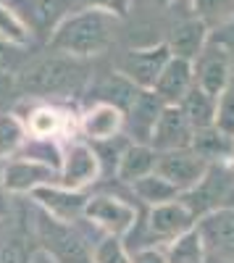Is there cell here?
I'll return each instance as SVG.
<instances>
[{
  "label": "cell",
  "instance_id": "obj_31",
  "mask_svg": "<svg viewBox=\"0 0 234 263\" xmlns=\"http://www.w3.org/2000/svg\"><path fill=\"white\" fill-rule=\"evenodd\" d=\"M216 126L226 135L234 137V84H226L224 92L219 95V108H216Z\"/></svg>",
  "mask_w": 234,
  "mask_h": 263
},
{
  "label": "cell",
  "instance_id": "obj_40",
  "mask_svg": "<svg viewBox=\"0 0 234 263\" xmlns=\"http://www.w3.org/2000/svg\"><path fill=\"white\" fill-rule=\"evenodd\" d=\"M155 3H171V0H155Z\"/></svg>",
  "mask_w": 234,
  "mask_h": 263
},
{
  "label": "cell",
  "instance_id": "obj_4",
  "mask_svg": "<svg viewBox=\"0 0 234 263\" xmlns=\"http://www.w3.org/2000/svg\"><path fill=\"white\" fill-rule=\"evenodd\" d=\"M37 237L55 263H92V253L87 250L84 237L66 221L48 216L42 211L37 216Z\"/></svg>",
  "mask_w": 234,
  "mask_h": 263
},
{
  "label": "cell",
  "instance_id": "obj_33",
  "mask_svg": "<svg viewBox=\"0 0 234 263\" xmlns=\"http://www.w3.org/2000/svg\"><path fill=\"white\" fill-rule=\"evenodd\" d=\"M0 263H29V250L21 237H8L0 245Z\"/></svg>",
  "mask_w": 234,
  "mask_h": 263
},
{
  "label": "cell",
  "instance_id": "obj_2",
  "mask_svg": "<svg viewBox=\"0 0 234 263\" xmlns=\"http://www.w3.org/2000/svg\"><path fill=\"white\" fill-rule=\"evenodd\" d=\"M18 92L27 98H50V95H71L84 82V69L79 58L53 50L32 61L21 74H16Z\"/></svg>",
  "mask_w": 234,
  "mask_h": 263
},
{
  "label": "cell",
  "instance_id": "obj_20",
  "mask_svg": "<svg viewBox=\"0 0 234 263\" xmlns=\"http://www.w3.org/2000/svg\"><path fill=\"white\" fill-rule=\"evenodd\" d=\"M208 42V24L203 18H192V21H182V24L174 27L171 40L166 42L171 55L187 58V61H195L198 53L205 48Z\"/></svg>",
  "mask_w": 234,
  "mask_h": 263
},
{
  "label": "cell",
  "instance_id": "obj_30",
  "mask_svg": "<svg viewBox=\"0 0 234 263\" xmlns=\"http://www.w3.org/2000/svg\"><path fill=\"white\" fill-rule=\"evenodd\" d=\"M192 8L195 13L205 21H226L234 13V0H192Z\"/></svg>",
  "mask_w": 234,
  "mask_h": 263
},
{
  "label": "cell",
  "instance_id": "obj_28",
  "mask_svg": "<svg viewBox=\"0 0 234 263\" xmlns=\"http://www.w3.org/2000/svg\"><path fill=\"white\" fill-rule=\"evenodd\" d=\"M92 263H132V255L126 253L121 237L103 234L92 248Z\"/></svg>",
  "mask_w": 234,
  "mask_h": 263
},
{
  "label": "cell",
  "instance_id": "obj_8",
  "mask_svg": "<svg viewBox=\"0 0 234 263\" xmlns=\"http://www.w3.org/2000/svg\"><path fill=\"white\" fill-rule=\"evenodd\" d=\"M195 227L203 237L208 258L234 263V205H224L200 216Z\"/></svg>",
  "mask_w": 234,
  "mask_h": 263
},
{
  "label": "cell",
  "instance_id": "obj_18",
  "mask_svg": "<svg viewBox=\"0 0 234 263\" xmlns=\"http://www.w3.org/2000/svg\"><path fill=\"white\" fill-rule=\"evenodd\" d=\"M155 161H158V150L147 142H126L121 156H119V163H116V177L121 182H134L145 174L155 171Z\"/></svg>",
  "mask_w": 234,
  "mask_h": 263
},
{
  "label": "cell",
  "instance_id": "obj_9",
  "mask_svg": "<svg viewBox=\"0 0 234 263\" xmlns=\"http://www.w3.org/2000/svg\"><path fill=\"white\" fill-rule=\"evenodd\" d=\"M61 179L58 184L69 187V190H84L100 179V158L98 150L87 142H71L63 150L61 158Z\"/></svg>",
  "mask_w": 234,
  "mask_h": 263
},
{
  "label": "cell",
  "instance_id": "obj_22",
  "mask_svg": "<svg viewBox=\"0 0 234 263\" xmlns=\"http://www.w3.org/2000/svg\"><path fill=\"white\" fill-rule=\"evenodd\" d=\"M132 192L137 195V200L145 203L147 208H153V205H161V203H168V200H177L179 197V190L163 179L158 171H150V174H145V177L129 182Z\"/></svg>",
  "mask_w": 234,
  "mask_h": 263
},
{
  "label": "cell",
  "instance_id": "obj_23",
  "mask_svg": "<svg viewBox=\"0 0 234 263\" xmlns=\"http://www.w3.org/2000/svg\"><path fill=\"white\" fill-rule=\"evenodd\" d=\"M168 263H205L208 253L203 245V237L198 232V227L187 229L184 234L168 239V248L163 250Z\"/></svg>",
  "mask_w": 234,
  "mask_h": 263
},
{
  "label": "cell",
  "instance_id": "obj_39",
  "mask_svg": "<svg viewBox=\"0 0 234 263\" xmlns=\"http://www.w3.org/2000/svg\"><path fill=\"white\" fill-rule=\"evenodd\" d=\"M205 263H226V260H219V258H208Z\"/></svg>",
  "mask_w": 234,
  "mask_h": 263
},
{
  "label": "cell",
  "instance_id": "obj_21",
  "mask_svg": "<svg viewBox=\"0 0 234 263\" xmlns=\"http://www.w3.org/2000/svg\"><path fill=\"white\" fill-rule=\"evenodd\" d=\"M179 108L184 111V116L189 119L195 129L200 126H210L216 124V108H219V98L210 95L208 90H203L200 84H192L189 87V92L182 98Z\"/></svg>",
  "mask_w": 234,
  "mask_h": 263
},
{
  "label": "cell",
  "instance_id": "obj_6",
  "mask_svg": "<svg viewBox=\"0 0 234 263\" xmlns=\"http://www.w3.org/2000/svg\"><path fill=\"white\" fill-rule=\"evenodd\" d=\"M61 174L55 166L42 163L27 156H13L3 163V171H0V182L11 195H32L37 187L45 184H58Z\"/></svg>",
  "mask_w": 234,
  "mask_h": 263
},
{
  "label": "cell",
  "instance_id": "obj_35",
  "mask_svg": "<svg viewBox=\"0 0 234 263\" xmlns=\"http://www.w3.org/2000/svg\"><path fill=\"white\" fill-rule=\"evenodd\" d=\"M16 63H18V48H16V42L0 40V69H3V71H13Z\"/></svg>",
  "mask_w": 234,
  "mask_h": 263
},
{
  "label": "cell",
  "instance_id": "obj_34",
  "mask_svg": "<svg viewBox=\"0 0 234 263\" xmlns=\"http://www.w3.org/2000/svg\"><path fill=\"white\" fill-rule=\"evenodd\" d=\"M18 95V82L13 71H3L0 69V111L11 103V98Z\"/></svg>",
  "mask_w": 234,
  "mask_h": 263
},
{
  "label": "cell",
  "instance_id": "obj_17",
  "mask_svg": "<svg viewBox=\"0 0 234 263\" xmlns=\"http://www.w3.org/2000/svg\"><path fill=\"white\" fill-rule=\"evenodd\" d=\"M163 100L153 90H140L137 100L129 105V111L124 114V129H129L134 142H147L150 145V132L163 111Z\"/></svg>",
  "mask_w": 234,
  "mask_h": 263
},
{
  "label": "cell",
  "instance_id": "obj_14",
  "mask_svg": "<svg viewBox=\"0 0 234 263\" xmlns=\"http://www.w3.org/2000/svg\"><path fill=\"white\" fill-rule=\"evenodd\" d=\"M195 224H198L195 213L189 211L179 197L177 200H168V203H161V205H153L150 213H147V232L155 239H161V242H168V239L184 234Z\"/></svg>",
  "mask_w": 234,
  "mask_h": 263
},
{
  "label": "cell",
  "instance_id": "obj_10",
  "mask_svg": "<svg viewBox=\"0 0 234 263\" xmlns=\"http://www.w3.org/2000/svg\"><path fill=\"white\" fill-rule=\"evenodd\" d=\"M87 197L82 190H69L63 184H45V187H37L32 192V200L40 211H45L48 216L58 218V221H82L84 218V205H87Z\"/></svg>",
  "mask_w": 234,
  "mask_h": 263
},
{
  "label": "cell",
  "instance_id": "obj_37",
  "mask_svg": "<svg viewBox=\"0 0 234 263\" xmlns=\"http://www.w3.org/2000/svg\"><path fill=\"white\" fill-rule=\"evenodd\" d=\"M132 263H168V260H166V253L158 248H140L134 253Z\"/></svg>",
  "mask_w": 234,
  "mask_h": 263
},
{
  "label": "cell",
  "instance_id": "obj_16",
  "mask_svg": "<svg viewBox=\"0 0 234 263\" xmlns=\"http://www.w3.org/2000/svg\"><path fill=\"white\" fill-rule=\"evenodd\" d=\"M195 84V69H192V61L171 55L168 63L163 66V71L153 87V92L166 103V105H179L182 98L189 92V87Z\"/></svg>",
  "mask_w": 234,
  "mask_h": 263
},
{
  "label": "cell",
  "instance_id": "obj_11",
  "mask_svg": "<svg viewBox=\"0 0 234 263\" xmlns=\"http://www.w3.org/2000/svg\"><path fill=\"white\" fill-rule=\"evenodd\" d=\"M192 69H195V84H200L203 90H208L210 95L219 98L224 92V87L229 84L231 50L219 45V42H213V40H208L205 48L192 61Z\"/></svg>",
  "mask_w": 234,
  "mask_h": 263
},
{
  "label": "cell",
  "instance_id": "obj_3",
  "mask_svg": "<svg viewBox=\"0 0 234 263\" xmlns=\"http://www.w3.org/2000/svg\"><path fill=\"white\" fill-rule=\"evenodd\" d=\"M179 200L195 213V218L224 205H234V161L208 163L203 179L192 190L182 192Z\"/></svg>",
  "mask_w": 234,
  "mask_h": 263
},
{
  "label": "cell",
  "instance_id": "obj_41",
  "mask_svg": "<svg viewBox=\"0 0 234 263\" xmlns=\"http://www.w3.org/2000/svg\"><path fill=\"white\" fill-rule=\"evenodd\" d=\"M0 171H3V158H0Z\"/></svg>",
  "mask_w": 234,
  "mask_h": 263
},
{
  "label": "cell",
  "instance_id": "obj_15",
  "mask_svg": "<svg viewBox=\"0 0 234 263\" xmlns=\"http://www.w3.org/2000/svg\"><path fill=\"white\" fill-rule=\"evenodd\" d=\"M79 132L92 142H111L124 132V111L113 103L100 100L84 111V116L79 119Z\"/></svg>",
  "mask_w": 234,
  "mask_h": 263
},
{
  "label": "cell",
  "instance_id": "obj_19",
  "mask_svg": "<svg viewBox=\"0 0 234 263\" xmlns=\"http://www.w3.org/2000/svg\"><path fill=\"white\" fill-rule=\"evenodd\" d=\"M192 147L198 156H203L208 163H216V161H234V137L221 132L216 124L210 126H200L195 129L192 135Z\"/></svg>",
  "mask_w": 234,
  "mask_h": 263
},
{
  "label": "cell",
  "instance_id": "obj_25",
  "mask_svg": "<svg viewBox=\"0 0 234 263\" xmlns=\"http://www.w3.org/2000/svg\"><path fill=\"white\" fill-rule=\"evenodd\" d=\"M71 8H79L76 0H32L34 24L48 34H53V29L71 13Z\"/></svg>",
  "mask_w": 234,
  "mask_h": 263
},
{
  "label": "cell",
  "instance_id": "obj_1",
  "mask_svg": "<svg viewBox=\"0 0 234 263\" xmlns=\"http://www.w3.org/2000/svg\"><path fill=\"white\" fill-rule=\"evenodd\" d=\"M116 16L82 8L79 13H69L50 34V48L74 58H90L103 53L113 40Z\"/></svg>",
  "mask_w": 234,
  "mask_h": 263
},
{
  "label": "cell",
  "instance_id": "obj_32",
  "mask_svg": "<svg viewBox=\"0 0 234 263\" xmlns=\"http://www.w3.org/2000/svg\"><path fill=\"white\" fill-rule=\"evenodd\" d=\"M79 8H90V11H103L111 13L116 18H124L129 13V0H76Z\"/></svg>",
  "mask_w": 234,
  "mask_h": 263
},
{
  "label": "cell",
  "instance_id": "obj_24",
  "mask_svg": "<svg viewBox=\"0 0 234 263\" xmlns=\"http://www.w3.org/2000/svg\"><path fill=\"white\" fill-rule=\"evenodd\" d=\"M29 137L27 124L13 111H0V158H13Z\"/></svg>",
  "mask_w": 234,
  "mask_h": 263
},
{
  "label": "cell",
  "instance_id": "obj_26",
  "mask_svg": "<svg viewBox=\"0 0 234 263\" xmlns=\"http://www.w3.org/2000/svg\"><path fill=\"white\" fill-rule=\"evenodd\" d=\"M137 95H140V87L132 79H126L121 71L111 74L108 79L100 84V100L113 103L116 108H121L124 114L129 111V105L137 100Z\"/></svg>",
  "mask_w": 234,
  "mask_h": 263
},
{
  "label": "cell",
  "instance_id": "obj_13",
  "mask_svg": "<svg viewBox=\"0 0 234 263\" xmlns=\"http://www.w3.org/2000/svg\"><path fill=\"white\" fill-rule=\"evenodd\" d=\"M195 126L189 124L184 111L179 105H163V111L150 132V145L161 150H177V147H189L192 145Z\"/></svg>",
  "mask_w": 234,
  "mask_h": 263
},
{
  "label": "cell",
  "instance_id": "obj_5",
  "mask_svg": "<svg viewBox=\"0 0 234 263\" xmlns=\"http://www.w3.org/2000/svg\"><path fill=\"white\" fill-rule=\"evenodd\" d=\"M84 221H90L103 234H113L124 239L137 224V208L116 195L105 192L92 195L87 197V205H84Z\"/></svg>",
  "mask_w": 234,
  "mask_h": 263
},
{
  "label": "cell",
  "instance_id": "obj_7",
  "mask_svg": "<svg viewBox=\"0 0 234 263\" xmlns=\"http://www.w3.org/2000/svg\"><path fill=\"white\" fill-rule=\"evenodd\" d=\"M155 171L161 174L163 179H168L179 195L192 190L200 179L203 174L208 171V161L192 147H177V150H161L158 153V161H155Z\"/></svg>",
  "mask_w": 234,
  "mask_h": 263
},
{
  "label": "cell",
  "instance_id": "obj_29",
  "mask_svg": "<svg viewBox=\"0 0 234 263\" xmlns=\"http://www.w3.org/2000/svg\"><path fill=\"white\" fill-rule=\"evenodd\" d=\"M0 40L16 42V45H24L29 40V29L27 24L16 16V11H11L8 6L0 3Z\"/></svg>",
  "mask_w": 234,
  "mask_h": 263
},
{
  "label": "cell",
  "instance_id": "obj_36",
  "mask_svg": "<svg viewBox=\"0 0 234 263\" xmlns=\"http://www.w3.org/2000/svg\"><path fill=\"white\" fill-rule=\"evenodd\" d=\"M208 40H213V42H219V45H224V48L234 50V13H231L226 21H221V29H219V34L208 37Z\"/></svg>",
  "mask_w": 234,
  "mask_h": 263
},
{
  "label": "cell",
  "instance_id": "obj_38",
  "mask_svg": "<svg viewBox=\"0 0 234 263\" xmlns=\"http://www.w3.org/2000/svg\"><path fill=\"white\" fill-rule=\"evenodd\" d=\"M8 211H11V192L3 187V182H0V221L8 216Z\"/></svg>",
  "mask_w": 234,
  "mask_h": 263
},
{
  "label": "cell",
  "instance_id": "obj_27",
  "mask_svg": "<svg viewBox=\"0 0 234 263\" xmlns=\"http://www.w3.org/2000/svg\"><path fill=\"white\" fill-rule=\"evenodd\" d=\"M63 124H66V119H63V114L58 111V108L40 105V108H34V111L29 114V119H27V132H29L32 137L53 140V137H58L61 132H63Z\"/></svg>",
  "mask_w": 234,
  "mask_h": 263
},
{
  "label": "cell",
  "instance_id": "obj_12",
  "mask_svg": "<svg viewBox=\"0 0 234 263\" xmlns=\"http://www.w3.org/2000/svg\"><path fill=\"white\" fill-rule=\"evenodd\" d=\"M168 58H171V50H168L166 42L153 45V48H142V50H129L121 58L119 71L126 79H132L140 90H153Z\"/></svg>",
  "mask_w": 234,
  "mask_h": 263
}]
</instances>
